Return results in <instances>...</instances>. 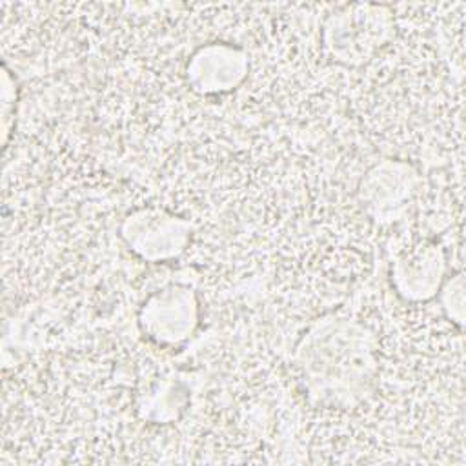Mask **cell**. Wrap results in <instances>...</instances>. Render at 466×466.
Returning <instances> with one entry per match:
<instances>
[{"label":"cell","mask_w":466,"mask_h":466,"mask_svg":"<svg viewBox=\"0 0 466 466\" xmlns=\"http://www.w3.org/2000/svg\"><path fill=\"white\" fill-rule=\"evenodd\" d=\"M291 362L297 382L313 406L355 410L375 391L379 340L359 317L331 311L300 335Z\"/></svg>","instance_id":"cell-1"},{"label":"cell","mask_w":466,"mask_h":466,"mask_svg":"<svg viewBox=\"0 0 466 466\" xmlns=\"http://www.w3.org/2000/svg\"><path fill=\"white\" fill-rule=\"evenodd\" d=\"M393 11L384 4L353 2L335 9L322 25L328 55L342 66H362L393 40Z\"/></svg>","instance_id":"cell-2"},{"label":"cell","mask_w":466,"mask_h":466,"mask_svg":"<svg viewBox=\"0 0 466 466\" xmlns=\"http://www.w3.org/2000/svg\"><path fill=\"white\" fill-rule=\"evenodd\" d=\"M193 224L160 206H140L126 213L120 237L133 255L146 262L178 258L189 246Z\"/></svg>","instance_id":"cell-3"},{"label":"cell","mask_w":466,"mask_h":466,"mask_svg":"<svg viewBox=\"0 0 466 466\" xmlns=\"http://www.w3.org/2000/svg\"><path fill=\"white\" fill-rule=\"evenodd\" d=\"M419 187L420 175L413 164L382 158L368 167L357 193L364 213L377 224L388 226L408 215Z\"/></svg>","instance_id":"cell-4"},{"label":"cell","mask_w":466,"mask_h":466,"mask_svg":"<svg viewBox=\"0 0 466 466\" xmlns=\"http://www.w3.org/2000/svg\"><path fill=\"white\" fill-rule=\"evenodd\" d=\"M138 328L147 340L162 348H175L189 340L200 322L195 289L171 282L146 297L138 309Z\"/></svg>","instance_id":"cell-5"},{"label":"cell","mask_w":466,"mask_h":466,"mask_svg":"<svg viewBox=\"0 0 466 466\" xmlns=\"http://www.w3.org/2000/svg\"><path fill=\"white\" fill-rule=\"evenodd\" d=\"M248 73V51L229 42L198 46L184 66L186 84L200 96L229 95L246 82Z\"/></svg>","instance_id":"cell-6"},{"label":"cell","mask_w":466,"mask_h":466,"mask_svg":"<svg viewBox=\"0 0 466 466\" xmlns=\"http://www.w3.org/2000/svg\"><path fill=\"white\" fill-rule=\"evenodd\" d=\"M448 277V257L435 240H420L397 255L390 268V282L395 293L411 304L437 297Z\"/></svg>","instance_id":"cell-7"},{"label":"cell","mask_w":466,"mask_h":466,"mask_svg":"<svg viewBox=\"0 0 466 466\" xmlns=\"http://www.w3.org/2000/svg\"><path fill=\"white\" fill-rule=\"evenodd\" d=\"M437 297H439L441 308L446 313V317L453 324L462 328V324H464V273L457 271V273L446 277Z\"/></svg>","instance_id":"cell-8"},{"label":"cell","mask_w":466,"mask_h":466,"mask_svg":"<svg viewBox=\"0 0 466 466\" xmlns=\"http://www.w3.org/2000/svg\"><path fill=\"white\" fill-rule=\"evenodd\" d=\"M18 98V89L15 78L11 76L9 69L4 66L2 69V144L7 146L9 133L15 122V106Z\"/></svg>","instance_id":"cell-9"}]
</instances>
